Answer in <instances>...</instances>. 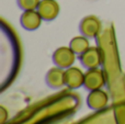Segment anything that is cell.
Instances as JSON below:
<instances>
[{
  "instance_id": "6da1fadb",
  "label": "cell",
  "mask_w": 125,
  "mask_h": 124,
  "mask_svg": "<svg viewBox=\"0 0 125 124\" xmlns=\"http://www.w3.org/2000/svg\"><path fill=\"white\" fill-rule=\"evenodd\" d=\"M105 76L102 69L100 68H92L88 69L84 72V83L83 87L89 91L97 89H102L105 85Z\"/></svg>"
},
{
  "instance_id": "7a4b0ae2",
  "label": "cell",
  "mask_w": 125,
  "mask_h": 124,
  "mask_svg": "<svg viewBox=\"0 0 125 124\" xmlns=\"http://www.w3.org/2000/svg\"><path fill=\"white\" fill-rule=\"evenodd\" d=\"M76 61V53L69 46L58 47L53 54V62L55 66L61 67L62 69L71 67Z\"/></svg>"
},
{
  "instance_id": "3957f363",
  "label": "cell",
  "mask_w": 125,
  "mask_h": 124,
  "mask_svg": "<svg viewBox=\"0 0 125 124\" xmlns=\"http://www.w3.org/2000/svg\"><path fill=\"white\" fill-rule=\"evenodd\" d=\"M79 61L87 69L99 68L102 64V53L97 46H90L86 52L79 55Z\"/></svg>"
},
{
  "instance_id": "277c9868",
  "label": "cell",
  "mask_w": 125,
  "mask_h": 124,
  "mask_svg": "<svg viewBox=\"0 0 125 124\" xmlns=\"http://www.w3.org/2000/svg\"><path fill=\"white\" fill-rule=\"evenodd\" d=\"M101 30V21L95 15H87L80 21L79 31L81 35H84L88 39H93L99 34Z\"/></svg>"
},
{
  "instance_id": "5b68a950",
  "label": "cell",
  "mask_w": 125,
  "mask_h": 124,
  "mask_svg": "<svg viewBox=\"0 0 125 124\" xmlns=\"http://www.w3.org/2000/svg\"><path fill=\"white\" fill-rule=\"evenodd\" d=\"M84 83V72L80 68L71 66L65 69V86L69 89H78Z\"/></svg>"
},
{
  "instance_id": "8992f818",
  "label": "cell",
  "mask_w": 125,
  "mask_h": 124,
  "mask_svg": "<svg viewBox=\"0 0 125 124\" xmlns=\"http://www.w3.org/2000/svg\"><path fill=\"white\" fill-rule=\"evenodd\" d=\"M44 21H53L59 14V3L56 0H41L36 9Z\"/></svg>"
},
{
  "instance_id": "52a82bcc",
  "label": "cell",
  "mask_w": 125,
  "mask_h": 124,
  "mask_svg": "<svg viewBox=\"0 0 125 124\" xmlns=\"http://www.w3.org/2000/svg\"><path fill=\"white\" fill-rule=\"evenodd\" d=\"M43 18L39 13V11L35 10H25L21 14L20 18V22L23 29L28 31H34L41 26Z\"/></svg>"
},
{
  "instance_id": "ba28073f",
  "label": "cell",
  "mask_w": 125,
  "mask_h": 124,
  "mask_svg": "<svg viewBox=\"0 0 125 124\" xmlns=\"http://www.w3.org/2000/svg\"><path fill=\"white\" fill-rule=\"evenodd\" d=\"M109 96L106 91L102 89H97L90 91V93L87 97V105L91 110H102L108 105Z\"/></svg>"
},
{
  "instance_id": "9c48e42d",
  "label": "cell",
  "mask_w": 125,
  "mask_h": 124,
  "mask_svg": "<svg viewBox=\"0 0 125 124\" xmlns=\"http://www.w3.org/2000/svg\"><path fill=\"white\" fill-rule=\"evenodd\" d=\"M45 81L47 86L52 89H59L65 86V69L61 67L51 68L45 77Z\"/></svg>"
},
{
  "instance_id": "30bf717a",
  "label": "cell",
  "mask_w": 125,
  "mask_h": 124,
  "mask_svg": "<svg viewBox=\"0 0 125 124\" xmlns=\"http://www.w3.org/2000/svg\"><path fill=\"white\" fill-rule=\"evenodd\" d=\"M69 47L76 53V55H81L90 47L89 39L84 35H78V36L73 37L69 42Z\"/></svg>"
},
{
  "instance_id": "8fae6325",
  "label": "cell",
  "mask_w": 125,
  "mask_h": 124,
  "mask_svg": "<svg viewBox=\"0 0 125 124\" xmlns=\"http://www.w3.org/2000/svg\"><path fill=\"white\" fill-rule=\"evenodd\" d=\"M41 0H17V3L20 9L25 10H35L37 9Z\"/></svg>"
},
{
  "instance_id": "7c38bea8",
  "label": "cell",
  "mask_w": 125,
  "mask_h": 124,
  "mask_svg": "<svg viewBox=\"0 0 125 124\" xmlns=\"http://www.w3.org/2000/svg\"><path fill=\"white\" fill-rule=\"evenodd\" d=\"M7 116H8V111L6 110V108L3 105H1L0 107V121H1L2 124L7 121Z\"/></svg>"
}]
</instances>
